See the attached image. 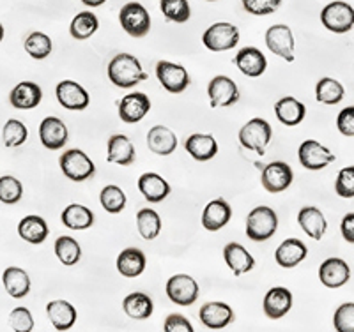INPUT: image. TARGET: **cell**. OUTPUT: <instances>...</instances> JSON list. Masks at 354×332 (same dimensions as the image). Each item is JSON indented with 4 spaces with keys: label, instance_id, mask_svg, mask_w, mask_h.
Returning <instances> with one entry per match:
<instances>
[{
    "label": "cell",
    "instance_id": "d6986e66",
    "mask_svg": "<svg viewBox=\"0 0 354 332\" xmlns=\"http://www.w3.org/2000/svg\"><path fill=\"white\" fill-rule=\"evenodd\" d=\"M137 159L135 147L126 135H112L106 144V161L119 166H131Z\"/></svg>",
    "mask_w": 354,
    "mask_h": 332
},
{
    "label": "cell",
    "instance_id": "e0dca14e",
    "mask_svg": "<svg viewBox=\"0 0 354 332\" xmlns=\"http://www.w3.org/2000/svg\"><path fill=\"white\" fill-rule=\"evenodd\" d=\"M319 280L328 289H340L351 280V267L342 258H328L319 267Z\"/></svg>",
    "mask_w": 354,
    "mask_h": 332
},
{
    "label": "cell",
    "instance_id": "60d3db41",
    "mask_svg": "<svg viewBox=\"0 0 354 332\" xmlns=\"http://www.w3.org/2000/svg\"><path fill=\"white\" fill-rule=\"evenodd\" d=\"M100 202L101 207L105 208L106 213L110 214H119L124 211L126 207V193L122 191L119 186H105L100 193Z\"/></svg>",
    "mask_w": 354,
    "mask_h": 332
},
{
    "label": "cell",
    "instance_id": "4fadbf2b",
    "mask_svg": "<svg viewBox=\"0 0 354 332\" xmlns=\"http://www.w3.org/2000/svg\"><path fill=\"white\" fill-rule=\"evenodd\" d=\"M266 46L271 53L282 57L287 62H294V34L287 25H273L266 32Z\"/></svg>",
    "mask_w": 354,
    "mask_h": 332
},
{
    "label": "cell",
    "instance_id": "816d5d0a",
    "mask_svg": "<svg viewBox=\"0 0 354 332\" xmlns=\"http://www.w3.org/2000/svg\"><path fill=\"white\" fill-rule=\"evenodd\" d=\"M337 128L344 137H354V106H347L338 113Z\"/></svg>",
    "mask_w": 354,
    "mask_h": 332
},
{
    "label": "cell",
    "instance_id": "f546056e",
    "mask_svg": "<svg viewBox=\"0 0 354 332\" xmlns=\"http://www.w3.org/2000/svg\"><path fill=\"white\" fill-rule=\"evenodd\" d=\"M298 223L303 232L314 240H321L328 230V221L317 207H303L298 213Z\"/></svg>",
    "mask_w": 354,
    "mask_h": 332
},
{
    "label": "cell",
    "instance_id": "bcb514c9",
    "mask_svg": "<svg viewBox=\"0 0 354 332\" xmlns=\"http://www.w3.org/2000/svg\"><path fill=\"white\" fill-rule=\"evenodd\" d=\"M333 325L337 332H354V302H344L335 311Z\"/></svg>",
    "mask_w": 354,
    "mask_h": 332
},
{
    "label": "cell",
    "instance_id": "11a10c76",
    "mask_svg": "<svg viewBox=\"0 0 354 332\" xmlns=\"http://www.w3.org/2000/svg\"><path fill=\"white\" fill-rule=\"evenodd\" d=\"M4 39V27H2V23H0V41Z\"/></svg>",
    "mask_w": 354,
    "mask_h": 332
},
{
    "label": "cell",
    "instance_id": "5b68a950",
    "mask_svg": "<svg viewBox=\"0 0 354 332\" xmlns=\"http://www.w3.org/2000/svg\"><path fill=\"white\" fill-rule=\"evenodd\" d=\"M119 21H121L124 32L135 39L145 37L151 30L149 11L140 2H128L122 6L121 12H119Z\"/></svg>",
    "mask_w": 354,
    "mask_h": 332
},
{
    "label": "cell",
    "instance_id": "836d02e7",
    "mask_svg": "<svg viewBox=\"0 0 354 332\" xmlns=\"http://www.w3.org/2000/svg\"><path fill=\"white\" fill-rule=\"evenodd\" d=\"M61 221L69 230H87L94 224V214L85 205L71 204L62 211Z\"/></svg>",
    "mask_w": 354,
    "mask_h": 332
},
{
    "label": "cell",
    "instance_id": "52a82bcc",
    "mask_svg": "<svg viewBox=\"0 0 354 332\" xmlns=\"http://www.w3.org/2000/svg\"><path fill=\"white\" fill-rule=\"evenodd\" d=\"M322 25L335 34H346L354 27V9L347 2H331L321 11Z\"/></svg>",
    "mask_w": 354,
    "mask_h": 332
},
{
    "label": "cell",
    "instance_id": "d6a6232c",
    "mask_svg": "<svg viewBox=\"0 0 354 332\" xmlns=\"http://www.w3.org/2000/svg\"><path fill=\"white\" fill-rule=\"evenodd\" d=\"M145 255L138 248H126L117 256V271L124 277H138L145 271Z\"/></svg>",
    "mask_w": 354,
    "mask_h": 332
},
{
    "label": "cell",
    "instance_id": "ba28073f",
    "mask_svg": "<svg viewBox=\"0 0 354 332\" xmlns=\"http://www.w3.org/2000/svg\"><path fill=\"white\" fill-rule=\"evenodd\" d=\"M167 295L177 306H192L198 299V284L188 274H176L167 281Z\"/></svg>",
    "mask_w": 354,
    "mask_h": 332
},
{
    "label": "cell",
    "instance_id": "9f6ffc18",
    "mask_svg": "<svg viewBox=\"0 0 354 332\" xmlns=\"http://www.w3.org/2000/svg\"><path fill=\"white\" fill-rule=\"evenodd\" d=\"M207 2H214V0H207Z\"/></svg>",
    "mask_w": 354,
    "mask_h": 332
},
{
    "label": "cell",
    "instance_id": "2e32d148",
    "mask_svg": "<svg viewBox=\"0 0 354 332\" xmlns=\"http://www.w3.org/2000/svg\"><path fill=\"white\" fill-rule=\"evenodd\" d=\"M151 110V99L144 92H131L119 103V117L124 124H137Z\"/></svg>",
    "mask_w": 354,
    "mask_h": 332
},
{
    "label": "cell",
    "instance_id": "277c9868",
    "mask_svg": "<svg viewBox=\"0 0 354 332\" xmlns=\"http://www.w3.org/2000/svg\"><path fill=\"white\" fill-rule=\"evenodd\" d=\"M59 164L64 177H68L73 182H84L96 173V164L80 148L66 150L59 159Z\"/></svg>",
    "mask_w": 354,
    "mask_h": 332
},
{
    "label": "cell",
    "instance_id": "7a4b0ae2",
    "mask_svg": "<svg viewBox=\"0 0 354 332\" xmlns=\"http://www.w3.org/2000/svg\"><path fill=\"white\" fill-rule=\"evenodd\" d=\"M278 230V216L268 205L252 208L246 217V237L254 242H264L271 239Z\"/></svg>",
    "mask_w": 354,
    "mask_h": 332
},
{
    "label": "cell",
    "instance_id": "8d00e7d4",
    "mask_svg": "<svg viewBox=\"0 0 354 332\" xmlns=\"http://www.w3.org/2000/svg\"><path fill=\"white\" fill-rule=\"evenodd\" d=\"M97 28H100V20L96 14L93 11H82L73 18L71 25H69V34L73 36V39L85 41L93 34H96Z\"/></svg>",
    "mask_w": 354,
    "mask_h": 332
},
{
    "label": "cell",
    "instance_id": "681fc988",
    "mask_svg": "<svg viewBox=\"0 0 354 332\" xmlns=\"http://www.w3.org/2000/svg\"><path fill=\"white\" fill-rule=\"evenodd\" d=\"M241 2L245 11L255 14V17L271 14L282 6V0H241Z\"/></svg>",
    "mask_w": 354,
    "mask_h": 332
},
{
    "label": "cell",
    "instance_id": "e575fe53",
    "mask_svg": "<svg viewBox=\"0 0 354 332\" xmlns=\"http://www.w3.org/2000/svg\"><path fill=\"white\" fill-rule=\"evenodd\" d=\"M122 309H124L126 315L129 318H133V320H147L153 315L154 304L153 299L147 293L135 292L124 297V300H122Z\"/></svg>",
    "mask_w": 354,
    "mask_h": 332
},
{
    "label": "cell",
    "instance_id": "b9f144b4",
    "mask_svg": "<svg viewBox=\"0 0 354 332\" xmlns=\"http://www.w3.org/2000/svg\"><path fill=\"white\" fill-rule=\"evenodd\" d=\"M160 9L163 17L174 23H186L192 17L188 0H161Z\"/></svg>",
    "mask_w": 354,
    "mask_h": 332
},
{
    "label": "cell",
    "instance_id": "d590c367",
    "mask_svg": "<svg viewBox=\"0 0 354 332\" xmlns=\"http://www.w3.org/2000/svg\"><path fill=\"white\" fill-rule=\"evenodd\" d=\"M2 283H4L6 292L15 299H24L30 292V277L24 268L8 267L2 274Z\"/></svg>",
    "mask_w": 354,
    "mask_h": 332
},
{
    "label": "cell",
    "instance_id": "4dcf8cb0",
    "mask_svg": "<svg viewBox=\"0 0 354 332\" xmlns=\"http://www.w3.org/2000/svg\"><path fill=\"white\" fill-rule=\"evenodd\" d=\"M46 315L57 331H69L77 322V309L68 300H52L46 304Z\"/></svg>",
    "mask_w": 354,
    "mask_h": 332
},
{
    "label": "cell",
    "instance_id": "7c38bea8",
    "mask_svg": "<svg viewBox=\"0 0 354 332\" xmlns=\"http://www.w3.org/2000/svg\"><path fill=\"white\" fill-rule=\"evenodd\" d=\"M292 168L283 161H273V163L266 164L261 175L262 188L268 193H273V195L286 191L292 184Z\"/></svg>",
    "mask_w": 354,
    "mask_h": 332
},
{
    "label": "cell",
    "instance_id": "1f68e13d",
    "mask_svg": "<svg viewBox=\"0 0 354 332\" xmlns=\"http://www.w3.org/2000/svg\"><path fill=\"white\" fill-rule=\"evenodd\" d=\"M18 235L28 244H43L46 237L50 235L48 223L41 216H34V214L25 216L18 223Z\"/></svg>",
    "mask_w": 354,
    "mask_h": 332
},
{
    "label": "cell",
    "instance_id": "83f0119b",
    "mask_svg": "<svg viewBox=\"0 0 354 332\" xmlns=\"http://www.w3.org/2000/svg\"><path fill=\"white\" fill-rule=\"evenodd\" d=\"M147 147L156 156H170L177 148L176 133L167 126H154L147 133Z\"/></svg>",
    "mask_w": 354,
    "mask_h": 332
},
{
    "label": "cell",
    "instance_id": "ffe728a7",
    "mask_svg": "<svg viewBox=\"0 0 354 332\" xmlns=\"http://www.w3.org/2000/svg\"><path fill=\"white\" fill-rule=\"evenodd\" d=\"M230 217H232L230 205L223 198H216V200H211L205 205L204 213H202V226L207 232H218L223 226H227Z\"/></svg>",
    "mask_w": 354,
    "mask_h": 332
},
{
    "label": "cell",
    "instance_id": "44dd1931",
    "mask_svg": "<svg viewBox=\"0 0 354 332\" xmlns=\"http://www.w3.org/2000/svg\"><path fill=\"white\" fill-rule=\"evenodd\" d=\"M201 316V322L207 329H225L227 325H230L234 322V311L229 304L225 302H207L198 311Z\"/></svg>",
    "mask_w": 354,
    "mask_h": 332
},
{
    "label": "cell",
    "instance_id": "f1b7e54d",
    "mask_svg": "<svg viewBox=\"0 0 354 332\" xmlns=\"http://www.w3.org/2000/svg\"><path fill=\"white\" fill-rule=\"evenodd\" d=\"M274 115L283 126L292 128V126L301 124L306 115V108L305 104L296 99V97L286 96L282 99H278L277 104H274Z\"/></svg>",
    "mask_w": 354,
    "mask_h": 332
},
{
    "label": "cell",
    "instance_id": "c3c4849f",
    "mask_svg": "<svg viewBox=\"0 0 354 332\" xmlns=\"http://www.w3.org/2000/svg\"><path fill=\"white\" fill-rule=\"evenodd\" d=\"M9 325L15 332H32L34 318L27 308H15L9 313Z\"/></svg>",
    "mask_w": 354,
    "mask_h": 332
},
{
    "label": "cell",
    "instance_id": "8992f818",
    "mask_svg": "<svg viewBox=\"0 0 354 332\" xmlns=\"http://www.w3.org/2000/svg\"><path fill=\"white\" fill-rule=\"evenodd\" d=\"M202 43L211 52H227L238 46L239 43V28L227 21L211 25L202 36Z\"/></svg>",
    "mask_w": 354,
    "mask_h": 332
},
{
    "label": "cell",
    "instance_id": "484cf974",
    "mask_svg": "<svg viewBox=\"0 0 354 332\" xmlns=\"http://www.w3.org/2000/svg\"><path fill=\"white\" fill-rule=\"evenodd\" d=\"M185 148L195 161H211L218 154L216 138L204 133L189 135L185 141Z\"/></svg>",
    "mask_w": 354,
    "mask_h": 332
},
{
    "label": "cell",
    "instance_id": "3957f363",
    "mask_svg": "<svg viewBox=\"0 0 354 332\" xmlns=\"http://www.w3.org/2000/svg\"><path fill=\"white\" fill-rule=\"evenodd\" d=\"M271 137H273V129L270 122L264 119H250L241 129H239V144L248 150H254L257 154H264L266 147L270 145Z\"/></svg>",
    "mask_w": 354,
    "mask_h": 332
},
{
    "label": "cell",
    "instance_id": "ee69618b",
    "mask_svg": "<svg viewBox=\"0 0 354 332\" xmlns=\"http://www.w3.org/2000/svg\"><path fill=\"white\" fill-rule=\"evenodd\" d=\"M2 138H4L6 147H20L28 138L27 126L18 119H9L4 124V129H2Z\"/></svg>",
    "mask_w": 354,
    "mask_h": 332
},
{
    "label": "cell",
    "instance_id": "cb8c5ba5",
    "mask_svg": "<svg viewBox=\"0 0 354 332\" xmlns=\"http://www.w3.org/2000/svg\"><path fill=\"white\" fill-rule=\"evenodd\" d=\"M223 258L229 268L234 273V276H243V274L254 271L255 260L239 242H229L223 248Z\"/></svg>",
    "mask_w": 354,
    "mask_h": 332
},
{
    "label": "cell",
    "instance_id": "7bdbcfd3",
    "mask_svg": "<svg viewBox=\"0 0 354 332\" xmlns=\"http://www.w3.org/2000/svg\"><path fill=\"white\" fill-rule=\"evenodd\" d=\"M25 52L36 60H43L52 53V39L43 32H32L28 34L27 39L24 43Z\"/></svg>",
    "mask_w": 354,
    "mask_h": 332
},
{
    "label": "cell",
    "instance_id": "db71d44e",
    "mask_svg": "<svg viewBox=\"0 0 354 332\" xmlns=\"http://www.w3.org/2000/svg\"><path fill=\"white\" fill-rule=\"evenodd\" d=\"M106 0H82V4L88 6V8H100V6L105 4Z\"/></svg>",
    "mask_w": 354,
    "mask_h": 332
},
{
    "label": "cell",
    "instance_id": "6da1fadb",
    "mask_svg": "<svg viewBox=\"0 0 354 332\" xmlns=\"http://www.w3.org/2000/svg\"><path fill=\"white\" fill-rule=\"evenodd\" d=\"M109 80L119 88H131L147 80L140 60L129 53H117L109 64Z\"/></svg>",
    "mask_w": 354,
    "mask_h": 332
},
{
    "label": "cell",
    "instance_id": "4316f807",
    "mask_svg": "<svg viewBox=\"0 0 354 332\" xmlns=\"http://www.w3.org/2000/svg\"><path fill=\"white\" fill-rule=\"evenodd\" d=\"M308 255V249L299 239H286L274 251V260L280 267L292 268L301 264Z\"/></svg>",
    "mask_w": 354,
    "mask_h": 332
},
{
    "label": "cell",
    "instance_id": "8fae6325",
    "mask_svg": "<svg viewBox=\"0 0 354 332\" xmlns=\"http://www.w3.org/2000/svg\"><path fill=\"white\" fill-rule=\"evenodd\" d=\"M211 108H227L239 101V88L225 75H218L207 85Z\"/></svg>",
    "mask_w": 354,
    "mask_h": 332
},
{
    "label": "cell",
    "instance_id": "7dc6e473",
    "mask_svg": "<svg viewBox=\"0 0 354 332\" xmlns=\"http://www.w3.org/2000/svg\"><path fill=\"white\" fill-rule=\"evenodd\" d=\"M335 191L340 198H354V166H346L338 172Z\"/></svg>",
    "mask_w": 354,
    "mask_h": 332
},
{
    "label": "cell",
    "instance_id": "f907efd6",
    "mask_svg": "<svg viewBox=\"0 0 354 332\" xmlns=\"http://www.w3.org/2000/svg\"><path fill=\"white\" fill-rule=\"evenodd\" d=\"M163 331L165 332H195L192 322L186 316L179 315V313H172L167 316L165 324H163Z\"/></svg>",
    "mask_w": 354,
    "mask_h": 332
},
{
    "label": "cell",
    "instance_id": "603a6c76",
    "mask_svg": "<svg viewBox=\"0 0 354 332\" xmlns=\"http://www.w3.org/2000/svg\"><path fill=\"white\" fill-rule=\"evenodd\" d=\"M292 308V293L283 286H274L268 290L264 297V313L271 320L283 318Z\"/></svg>",
    "mask_w": 354,
    "mask_h": 332
},
{
    "label": "cell",
    "instance_id": "f35d334b",
    "mask_svg": "<svg viewBox=\"0 0 354 332\" xmlns=\"http://www.w3.org/2000/svg\"><path fill=\"white\" fill-rule=\"evenodd\" d=\"M53 249H55V255L57 258L61 260V264L68 265V267L77 265L82 258L80 244H78L77 240L73 239V237H68V235L57 237Z\"/></svg>",
    "mask_w": 354,
    "mask_h": 332
},
{
    "label": "cell",
    "instance_id": "7402d4cb",
    "mask_svg": "<svg viewBox=\"0 0 354 332\" xmlns=\"http://www.w3.org/2000/svg\"><path fill=\"white\" fill-rule=\"evenodd\" d=\"M43 99V90L34 81H21L9 94V103L17 110H32L39 106Z\"/></svg>",
    "mask_w": 354,
    "mask_h": 332
},
{
    "label": "cell",
    "instance_id": "9a60e30c",
    "mask_svg": "<svg viewBox=\"0 0 354 332\" xmlns=\"http://www.w3.org/2000/svg\"><path fill=\"white\" fill-rule=\"evenodd\" d=\"M69 133L59 117H46L39 124V140L48 150H59L68 144Z\"/></svg>",
    "mask_w": 354,
    "mask_h": 332
},
{
    "label": "cell",
    "instance_id": "f6af8a7d",
    "mask_svg": "<svg viewBox=\"0 0 354 332\" xmlns=\"http://www.w3.org/2000/svg\"><path fill=\"white\" fill-rule=\"evenodd\" d=\"M24 196V186L12 175L0 177V202L6 205H15Z\"/></svg>",
    "mask_w": 354,
    "mask_h": 332
},
{
    "label": "cell",
    "instance_id": "30bf717a",
    "mask_svg": "<svg viewBox=\"0 0 354 332\" xmlns=\"http://www.w3.org/2000/svg\"><path fill=\"white\" fill-rule=\"evenodd\" d=\"M298 159L301 166L306 170L317 172V170L326 168L328 164L335 163V154L331 153L330 148L321 145L315 140H305L298 148Z\"/></svg>",
    "mask_w": 354,
    "mask_h": 332
},
{
    "label": "cell",
    "instance_id": "9c48e42d",
    "mask_svg": "<svg viewBox=\"0 0 354 332\" xmlns=\"http://www.w3.org/2000/svg\"><path fill=\"white\" fill-rule=\"evenodd\" d=\"M156 77L161 87L170 94L185 92L189 85V75L181 64H174L169 60H160L156 64Z\"/></svg>",
    "mask_w": 354,
    "mask_h": 332
},
{
    "label": "cell",
    "instance_id": "74e56055",
    "mask_svg": "<svg viewBox=\"0 0 354 332\" xmlns=\"http://www.w3.org/2000/svg\"><path fill=\"white\" fill-rule=\"evenodd\" d=\"M346 96L344 85L335 78H322L315 87V99L322 104H338Z\"/></svg>",
    "mask_w": 354,
    "mask_h": 332
},
{
    "label": "cell",
    "instance_id": "f5cc1de1",
    "mask_svg": "<svg viewBox=\"0 0 354 332\" xmlns=\"http://www.w3.org/2000/svg\"><path fill=\"white\" fill-rule=\"evenodd\" d=\"M340 232H342V237L349 242V244H354V213L346 214V216L342 217Z\"/></svg>",
    "mask_w": 354,
    "mask_h": 332
},
{
    "label": "cell",
    "instance_id": "ab89813d",
    "mask_svg": "<svg viewBox=\"0 0 354 332\" xmlns=\"http://www.w3.org/2000/svg\"><path fill=\"white\" fill-rule=\"evenodd\" d=\"M138 233L145 240H154L161 232V217L153 208H140L137 213Z\"/></svg>",
    "mask_w": 354,
    "mask_h": 332
},
{
    "label": "cell",
    "instance_id": "ac0fdd59",
    "mask_svg": "<svg viewBox=\"0 0 354 332\" xmlns=\"http://www.w3.org/2000/svg\"><path fill=\"white\" fill-rule=\"evenodd\" d=\"M234 62H236L239 71L250 78H259L261 75H264L266 68H268V60H266L264 53L255 46H246V48L239 50L234 57Z\"/></svg>",
    "mask_w": 354,
    "mask_h": 332
},
{
    "label": "cell",
    "instance_id": "5bb4252c",
    "mask_svg": "<svg viewBox=\"0 0 354 332\" xmlns=\"http://www.w3.org/2000/svg\"><path fill=\"white\" fill-rule=\"evenodd\" d=\"M55 96L62 108L71 110V112H82L91 103V97H88L87 90L73 80H64L57 85Z\"/></svg>",
    "mask_w": 354,
    "mask_h": 332
},
{
    "label": "cell",
    "instance_id": "d4e9b609",
    "mask_svg": "<svg viewBox=\"0 0 354 332\" xmlns=\"http://www.w3.org/2000/svg\"><path fill=\"white\" fill-rule=\"evenodd\" d=\"M138 189L149 204H160L170 195L169 182L154 172L142 173L140 179H138Z\"/></svg>",
    "mask_w": 354,
    "mask_h": 332
}]
</instances>
